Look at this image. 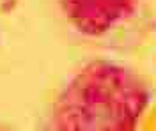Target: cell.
<instances>
[{"label":"cell","mask_w":156,"mask_h":131,"mask_svg":"<svg viewBox=\"0 0 156 131\" xmlns=\"http://www.w3.org/2000/svg\"><path fill=\"white\" fill-rule=\"evenodd\" d=\"M149 89L136 73L107 60L78 71L53 105L55 131H136Z\"/></svg>","instance_id":"6da1fadb"},{"label":"cell","mask_w":156,"mask_h":131,"mask_svg":"<svg viewBox=\"0 0 156 131\" xmlns=\"http://www.w3.org/2000/svg\"><path fill=\"white\" fill-rule=\"evenodd\" d=\"M138 0H62L69 23L85 36H101L126 21Z\"/></svg>","instance_id":"7a4b0ae2"},{"label":"cell","mask_w":156,"mask_h":131,"mask_svg":"<svg viewBox=\"0 0 156 131\" xmlns=\"http://www.w3.org/2000/svg\"><path fill=\"white\" fill-rule=\"evenodd\" d=\"M138 128H140V131H156V103L151 105L149 110L142 113Z\"/></svg>","instance_id":"3957f363"},{"label":"cell","mask_w":156,"mask_h":131,"mask_svg":"<svg viewBox=\"0 0 156 131\" xmlns=\"http://www.w3.org/2000/svg\"><path fill=\"white\" fill-rule=\"evenodd\" d=\"M0 131H2V129H0Z\"/></svg>","instance_id":"277c9868"}]
</instances>
